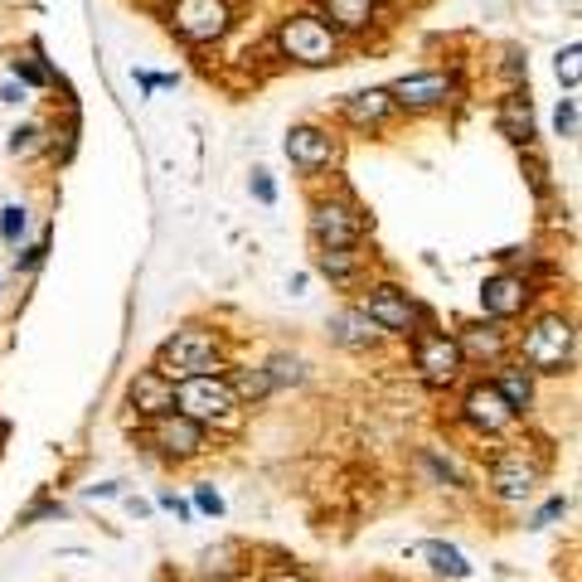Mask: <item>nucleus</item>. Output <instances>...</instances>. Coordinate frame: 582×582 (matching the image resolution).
<instances>
[{"instance_id":"23","label":"nucleus","mask_w":582,"mask_h":582,"mask_svg":"<svg viewBox=\"0 0 582 582\" xmlns=\"http://www.w3.org/2000/svg\"><path fill=\"white\" fill-rule=\"evenodd\" d=\"M423 554L433 558V563L441 568V573H451V578H471V563L461 558V548H451V544H437V538H427Z\"/></svg>"},{"instance_id":"15","label":"nucleus","mask_w":582,"mask_h":582,"mask_svg":"<svg viewBox=\"0 0 582 582\" xmlns=\"http://www.w3.org/2000/svg\"><path fill=\"white\" fill-rule=\"evenodd\" d=\"M457 350L466 364H500L505 350H510V340H505L500 320H485V326H466L457 336Z\"/></svg>"},{"instance_id":"9","label":"nucleus","mask_w":582,"mask_h":582,"mask_svg":"<svg viewBox=\"0 0 582 582\" xmlns=\"http://www.w3.org/2000/svg\"><path fill=\"white\" fill-rule=\"evenodd\" d=\"M150 441L160 447V457H170V461H190V457H199L204 447H209V433H204V423H194V417L185 413H160V417H150Z\"/></svg>"},{"instance_id":"20","label":"nucleus","mask_w":582,"mask_h":582,"mask_svg":"<svg viewBox=\"0 0 582 582\" xmlns=\"http://www.w3.org/2000/svg\"><path fill=\"white\" fill-rule=\"evenodd\" d=\"M330 336H336V344H344V350H369V344L379 340V326H374L360 306H350L330 320Z\"/></svg>"},{"instance_id":"28","label":"nucleus","mask_w":582,"mask_h":582,"mask_svg":"<svg viewBox=\"0 0 582 582\" xmlns=\"http://www.w3.org/2000/svg\"><path fill=\"white\" fill-rule=\"evenodd\" d=\"M554 132H558V136H578V97H563V102H558Z\"/></svg>"},{"instance_id":"30","label":"nucleus","mask_w":582,"mask_h":582,"mask_svg":"<svg viewBox=\"0 0 582 582\" xmlns=\"http://www.w3.org/2000/svg\"><path fill=\"white\" fill-rule=\"evenodd\" d=\"M10 150H15V156H35V150H39V126H15Z\"/></svg>"},{"instance_id":"37","label":"nucleus","mask_w":582,"mask_h":582,"mask_svg":"<svg viewBox=\"0 0 582 582\" xmlns=\"http://www.w3.org/2000/svg\"><path fill=\"white\" fill-rule=\"evenodd\" d=\"M20 97H25V83H20V88H15V83H5V88H0V102H20Z\"/></svg>"},{"instance_id":"18","label":"nucleus","mask_w":582,"mask_h":582,"mask_svg":"<svg viewBox=\"0 0 582 582\" xmlns=\"http://www.w3.org/2000/svg\"><path fill=\"white\" fill-rule=\"evenodd\" d=\"M495 393L505 398V403L514 408V417L520 413H530V403H534V369H524V364H495Z\"/></svg>"},{"instance_id":"8","label":"nucleus","mask_w":582,"mask_h":582,"mask_svg":"<svg viewBox=\"0 0 582 582\" xmlns=\"http://www.w3.org/2000/svg\"><path fill=\"white\" fill-rule=\"evenodd\" d=\"M393 107H408V112H433V107H447L457 97V78L451 73H437V69H423V73H403V78L388 88Z\"/></svg>"},{"instance_id":"26","label":"nucleus","mask_w":582,"mask_h":582,"mask_svg":"<svg viewBox=\"0 0 582 582\" xmlns=\"http://www.w3.org/2000/svg\"><path fill=\"white\" fill-rule=\"evenodd\" d=\"M10 69H15V78L29 83V88H49V83H53V69H49V63H39V59H15Z\"/></svg>"},{"instance_id":"11","label":"nucleus","mask_w":582,"mask_h":582,"mask_svg":"<svg viewBox=\"0 0 582 582\" xmlns=\"http://www.w3.org/2000/svg\"><path fill=\"white\" fill-rule=\"evenodd\" d=\"M530 282H524L520 272H495V277H485V287H481V306H485V316L490 320H514V316H524V306H530Z\"/></svg>"},{"instance_id":"4","label":"nucleus","mask_w":582,"mask_h":582,"mask_svg":"<svg viewBox=\"0 0 582 582\" xmlns=\"http://www.w3.org/2000/svg\"><path fill=\"white\" fill-rule=\"evenodd\" d=\"M364 229H369V219H364V209L354 199H316L311 204V239L316 247H360Z\"/></svg>"},{"instance_id":"31","label":"nucleus","mask_w":582,"mask_h":582,"mask_svg":"<svg viewBox=\"0 0 582 582\" xmlns=\"http://www.w3.org/2000/svg\"><path fill=\"white\" fill-rule=\"evenodd\" d=\"M253 194L263 204H277V185H272V175H267V170H253Z\"/></svg>"},{"instance_id":"5","label":"nucleus","mask_w":582,"mask_h":582,"mask_svg":"<svg viewBox=\"0 0 582 582\" xmlns=\"http://www.w3.org/2000/svg\"><path fill=\"white\" fill-rule=\"evenodd\" d=\"M277 45H282L287 59L311 63V69L336 63V53H340L336 29H330V20H320V15H291L282 25V35H277Z\"/></svg>"},{"instance_id":"16","label":"nucleus","mask_w":582,"mask_h":582,"mask_svg":"<svg viewBox=\"0 0 582 582\" xmlns=\"http://www.w3.org/2000/svg\"><path fill=\"white\" fill-rule=\"evenodd\" d=\"M534 481H538V466L534 461H524V451L500 457L495 461V471H490V490L500 495V500H524V495L534 490Z\"/></svg>"},{"instance_id":"14","label":"nucleus","mask_w":582,"mask_h":582,"mask_svg":"<svg viewBox=\"0 0 582 582\" xmlns=\"http://www.w3.org/2000/svg\"><path fill=\"white\" fill-rule=\"evenodd\" d=\"M126 403L136 408L142 417H160L175 408V379H166L160 369H142L126 388Z\"/></svg>"},{"instance_id":"21","label":"nucleus","mask_w":582,"mask_h":582,"mask_svg":"<svg viewBox=\"0 0 582 582\" xmlns=\"http://www.w3.org/2000/svg\"><path fill=\"white\" fill-rule=\"evenodd\" d=\"M326 20L330 29H344V35H360L374 20V0H326Z\"/></svg>"},{"instance_id":"10","label":"nucleus","mask_w":582,"mask_h":582,"mask_svg":"<svg viewBox=\"0 0 582 582\" xmlns=\"http://www.w3.org/2000/svg\"><path fill=\"white\" fill-rule=\"evenodd\" d=\"M170 25L190 39V45H214L229 35V5L223 0H175Z\"/></svg>"},{"instance_id":"22","label":"nucleus","mask_w":582,"mask_h":582,"mask_svg":"<svg viewBox=\"0 0 582 582\" xmlns=\"http://www.w3.org/2000/svg\"><path fill=\"white\" fill-rule=\"evenodd\" d=\"M316 267H320L326 277H336V282H350L354 267H360V257H354V247H320Z\"/></svg>"},{"instance_id":"1","label":"nucleus","mask_w":582,"mask_h":582,"mask_svg":"<svg viewBox=\"0 0 582 582\" xmlns=\"http://www.w3.org/2000/svg\"><path fill=\"white\" fill-rule=\"evenodd\" d=\"M156 369L166 379H194V374H219L223 369V344L214 330H199V326H185L175 330L156 354Z\"/></svg>"},{"instance_id":"12","label":"nucleus","mask_w":582,"mask_h":582,"mask_svg":"<svg viewBox=\"0 0 582 582\" xmlns=\"http://www.w3.org/2000/svg\"><path fill=\"white\" fill-rule=\"evenodd\" d=\"M282 150L301 175H316V170H326L330 160H336V136L320 132V126H291Z\"/></svg>"},{"instance_id":"25","label":"nucleus","mask_w":582,"mask_h":582,"mask_svg":"<svg viewBox=\"0 0 582 582\" xmlns=\"http://www.w3.org/2000/svg\"><path fill=\"white\" fill-rule=\"evenodd\" d=\"M25 229H29V214L20 209V204H5V209H0V239L15 247L20 239H25Z\"/></svg>"},{"instance_id":"27","label":"nucleus","mask_w":582,"mask_h":582,"mask_svg":"<svg viewBox=\"0 0 582 582\" xmlns=\"http://www.w3.org/2000/svg\"><path fill=\"white\" fill-rule=\"evenodd\" d=\"M578 53H582L578 45H568V49H558V59H554V73L568 93H578Z\"/></svg>"},{"instance_id":"19","label":"nucleus","mask_w":582,"mask_h":582,"mask_svg":"<svg viewBox=\"0 0 582 582\" xmlns=\"http://www.w3.org/2000/svg\"><path fill=\"white\" fill-rule=\"evenodd\" d=\"M495 126H500L505 142L514 146H530L534 142V112H530V93H510L495 112Z\"/></svg>"},{"instance_id":"24","label":"nucleus","mask_w":582,"mask_h":582,"mask_svg":"<svg viewBox=\"0 0 582 582\" xmlns=\"http://www.w3.org/2000/svg\"><path fill=\"white\" fill-rule=\"evenodd\" d=\"M229 384H233V393H239V403H243V398H263V393H272V379H267V369H239Z\"/></svg>"},{"instance_id":"35","label":"nucleus","mask_w":582,"mask_h":582,"mask_svg":"<svg viewBox=\"0 0 582 582\" xmlns=\"http://www.w3.org/2000/svg\"><path fill=\"white\" fill-rule=\"evenodd\" d=\"M45 253H49V239H39L35 247H25V257H20V267H25V272H35V267L45 263Z\"/></svg>"},{"instance_id":"29","label":"nucleus","mask_w":582,"mask_h":582,"mask_svg":"<svg viewBox=\"0 0 582 582\" xmlns=\"http://www.w3.org/2000/svg\"><path fill=\"white\" fill-rule=\"evenodd\" d=\"M267 379H272V388L277 384H296L301 379V360H287V354H277V360L267 364Z\"/></svg>"},{"instance_id":"17","label":"nucleus","mask_w":582,"mask_h":582,"mask_svg":"<svg viewBox=\"0 0 582 582\" xmlns=\"http://www.w3.org/2000/svg\"><path fill=\"white\" fill-rule=\"evenodd\" d=\"M344 122L354 126H384L388 117H393V97H388V88H364V93H350L340 102Z\"/></svg>"},{"instance_id":"6","label":"nucleus","mask_w":582,"mask_h":582,"mask_svg":"<svg viewBox=\"0 0 582 582\" xmlns=\"http://www.w3.org/2000/svg\"><path fill=\"white\" fill-rule=\"evenodd\" d=\"M360 311L374 320V326H379V336H417V320H423L417 301L408 296L403 287H393V282L374 287L369 296H364Z\"/></svg>"},{"instance_id":"7","label":"nucleus","mask_w":582,"mask_h":582,"mask_svg":"<svg viewBox=\"0 0 582 582\" xmlns=\"http://www.w3.org/2000/svg\"><path fill=\"white\" fill-rule=\"evenodd\" d=\"M413 340H417V374H423V384L451 388L461 379L466 360H461V350H457V336H441V330H417Z\"/></svg>"},{"instance_id":"2","label":"nucleus","mask_w":582,"mask_h":582,"mask_svg":"<svg viewBox=\"0 0 582 582\" xmlns=\"http://www.w3.org/2000/svg\"><path fill=\"white\" fill-rule=\"evenodd\" d=\"M524 364L534 374H568L578 360V330L568 316H538L530 330H524V344H520Z\"/></svg>"},{"instance_id":"13","label":"nucleus","mask_w":582,"mask_h":582,"mask_svg":"<svg viewBox=\"0 0 582 582\" xmlns=\"http://www.w3.org/2000/svg\"><path fill=\"white\" fill-rule=\"evenodd\" d=\"M461 417H466V427H476V433H505V427L514 423V408L495 393V384H476L466 393V403H461Z\"/></svg>"},{"instance_id":"38","label":"nucleus","mask_w":582,"mask_h":582,"mask_svg":"<svg viewBox=\"0 0 582 582\" xmlns=\"http://www.w3.org/2000/svg\"><path fill=\"white\" fill-rule=\"evenodd\" d=\"M267 582H301V578H291V573H272V578H267Z\"/></svg>"},{"instance_id":"3","label":"nucleus","mask_w":582,"mask_h":582,"mask_svg":"<svg viewBox=\"0 0 582 582\" xmlns=\"http://www.w3.org/2000/svg\"><path fill=\"white\" fill-rule=\"evenodd\" d=\"M175 413L194 417V423H233L239 417V393L223 374H194V379L175 384Z\"/></svg>"},{"instance_id":"34","label":"nucleus","mask_w":582,"mask_h":582,"mask_svg":"<svg viewBox=\"0 0 582 582\" xmlns=\"http://www.w3.org/2000/svg\"><path fill=\"white\" fill-rule=\"evenodd\" d=\"M136 83H142L146 93H156V88H175V78H170V73H142V69H136Z\"/></svg>"},{"instance_id":"36","label":"nucleus","mask_w":582,"mask_h":582,"mask_svg":"<svg viewBox=\"0 0 582 582\" xmlns=\"http://www.w3.org/2000/svg\"><path fill=\"white\" fill-rule=\"evenodd\" d=\"M160 510L180 514V520H190V514H194V510H190V505H185V500H175V495H160Z\"/></svg>"},{"instance_id":"32","label":"nucleus","mask_w":582,"mask_h":582,"mask_svg":"<svg viewBox=\"0 0 582 582\" xmlns=\"http://www.w3.org/2000/svg\"><path fill=\"white\" fill-rule=\"evenodd\" d=\"M558 514H568V500H548V505H544V510H538V514H534V530H548V524H554V520H558Z\"/></svg>"},{"instance_id":"33","label":"nucleus","mask_w":582,"mask_h":582,"mask_svg":"<svg viewBox=\"0 0 582 582\" xmlns=\"http://www.w3.org/2000/svg\"><path fill=\"white\" fill-rule=\"evenodd\" d=\"M194 505H199L204 514H223V500H219V490H209V485H199V495H194Z\"/></svg>"}]
</instances>
